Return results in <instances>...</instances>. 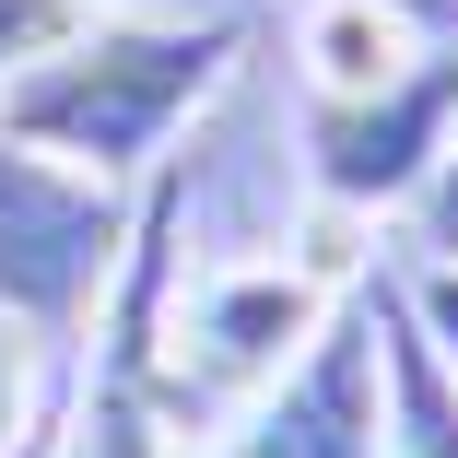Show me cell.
<instances>
[{
    "instance_id": "8fae6325",
    "label": "cell",
    "mask_w": 458,
    "mask_h": 458,
    "mask_svg": "<svg viewBox=\"0 0 458 458\" xmlns=\"http://www.w3.org/2000/svg\"><path fill=\"white\" fill-rule=\"evenodd\" d=\"M71 13H189V0H71Z\"/></svg>"
},
{
    "instance_id": "3957f363",
    "label": "cell",
    "mask_w": 458,
    "mask_h": 458,
    "mask_svg": "<svg viewBox=\"0 0 458 458\" xmlns=\"http://www.w3.org/2000/svg\"><path fill=\"white\" fill-rule=\"evenodd\" d=\"M200 458H388V306H377V270L294 341V364L270 388H247L224 411V435Z\"/></svg>"
},
{
    "instance_id": "7c38bea8",
    "label": "cell",
    "mask_w": 458,
    "mask_h": 458,
    "mask_svg": "<svg viewBox=\"0 0 458 458\" xmlns=\"http://www.w3.org/2000/svg\"><path fill=\"white\" fill-rule=\"evenodd\" d=\"M423 13H446V24H458V0H423Z\"/></svg>"
},
{
    "instance_id": "8992f818",
    "label": "cell",
    "mask_w": 458,
    "mask_h": 458,
    "mask_svg": "<svg viewBox=\"0 0 458 458\" xmlns=\"http://www.w3.org/2000/svg\"><path fill=\"white\" fill-rule=\"evenodd\" d=\"M411 247H423V270H446V283H458V141H446V165L423 176V189H411Z\"/></svg>"
},
{
    "instance_id": "30bf717a",
    "label": "cell",
    "mask_w": 458,
    "mask_h": 458,
    "mask_svg": "<svg viewBox=\"0 0 458 458\" xmlns=\"http://www.w3.org/2000/svg\"><path fill=\"white\" fill-rule=\"evenodd\" d=\"M13 458H59V400H47V423H36V435H24Z\"/></svg>"
},
{
    "instance_id": "277c9868",
    "label": "cell",
    "mask_w": 458,
    "mask_h": 458,
    "mask_svg": "<svg viewBox=\"0 0 458 458\" xmlns=\"http://www.w3.org/2000/svg\"><path fill=\"white\" fill-rule=\"evenodd\" d=\"M458 141V36H423L388 82L364 95H306V189L352 224L411 212V189Z\"/></svg>"
},
{
    "instance_id": "6da1fadb",
    "label": "cell",
    "mask_w": 458,
    "mask_h": 458,
    "mask_svg": "<svg viewBox=\"0 0 458 458\" xmlns=\"http://www.w3.org/2000/svg\"><path fill=\"white\" fill-rule=\"evenodd\" d=\"M247 59V13L224 0H189V13H71L13 82H0V130L106 176V189H141L153 165H176V130H189Z\"/></svg>"
},
{
    "instance_id": "7a4b0ae2",
    "label": "cell",
    "mask_w": 458,
    "mask_h": 458,
    "mask_svg": "<svg viewBox=\"0 0 458 458\" xmlns=\"http://www.w3.org/2000/svg\"><path fill=\"white\" fill-rule=\"evenodd\" d=\"M118 247H130V189L0 130V329L36 352L82 341L118 283Z\"/></svg>"
},
{
    "instance_id": "9c48e42d",
    "label": "cell",
    "mask_w": 458,
    "mask_h": 458,
    "mask_svg": "<svg viewBox=\"0 0 458 458\" xmlns=\"http://www.w3.org/2000/svg\"><path fill=\"white\" fill-rule=\"evenodd\" d=\"M24 352H36V341H0V458L47 423V400H24Z\"/></svg>"
},
{
    "instance_id": "5b68a950",
    "label": "cell",
    "mask_w": 458,
    "mask_h": 458,
    "mask_svg": "<svg viewBox=\"0 0 458 458\" xmlns=\"http://www.w3.org/2000/svg\"><path fill=\"white\" fill-rule=\"evenodd\" d=\"M377 306H388V458H458V377L411 329L400 270H377Z\"/></svg>"
},
{
    "instance_id": "ba28073f",
    "label": "cell",
    "mask_w": 458,
    "mask_h": 458,
    "mask_svg": "<svg viewBox=\"0 0 458 458\" xmlns=\"http://www.w3.org/2000/svg\"><path fill=\"white\" fill-rule=\"evenodd\" d=\"M59 24H71V0H0V82H13V71H24Z\"/></svg>"
},
{
    "instance_id": "52a82bcc",
    "label": "cell",
    "mask_w": 458,
    "mask_h": 458,
    "mask_svg": "<svg viewBox=\"0 0 458 458\" xmlns=\"http://www.w3.org/2000/svg\"><path fill=\"white\" fill-rule=\"evenodd\" d=\"M400 306H411V329L435 341V364H446V377H458V283H446V270H400Z\"/></svg>"
}]
</instances>
